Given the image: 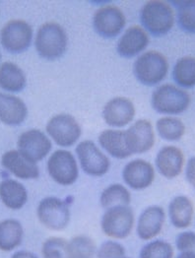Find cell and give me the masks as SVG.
<instances>
[{"label": "cell", "mask_w": 195, "mask_h": 258, "mask_svg": "<svg viewBox=\"0 0 195 258\" xmlns=\"http://www.w3.org/2000/svg\"><path fill=\"white\" fill-rule=\"evenodd\" d=\"M101 146L116 159H126L132 155L126 141V133L123 130L108 129L99 135Z\"/></svg>", "instance_id": "cell-22"}, {"label": "cell", "mask_w": 195, "mask_h": 258, "mask_svg": "<svg viewBox=\"0 0 195 258\" xmlns=\"http://www.w3.org/2000/svg\"><path fill=\"white\" fill-rule=\"evenodd\" d=\"M190 102V95L173 84L158 87L152 95V107L163 114L182 113L189 107Z\"/></svg>", "instance_id": "cell-4"}, {"label": "cell", "mask_w": 195, "mask_h": 258, "mask_svg": "<svg viewBox=\"0 0 195 258\" xmlns=\"http://www.w3.org/2000/svg\"><path fill=\"white\" fill-rule=\"evenodd\" d=\"M49 176L60 185H71L78 178V166L75 157L67 150L53 152L47 161Z\"/></svg>", "instance_id": "cell-7"}, {"label": "cell", "mask_w": 195, "mask_h": 258, "mask_svg": "<svg viewBox=\"0 0 195 258\" xmlns=\"http://www.w3.org/2000/svg\"><path fill=\"white\" fill-rule=\"evenodd\" d=\"M149 43L147 32L140 26L129 27L117 43V51L123 57H133L142 52Z\"/></svg>", "instance_id": "cell-20"}, {"label": "cell", "mask_w": 195, "mask_h": 258, "mask_svg": "<svg viewBox=\"0 0 195 258\" xmlns=\"http://www.w3.org/2000/svg\"><path fill=\"white\" fill-rule=\"evenodd\" d=\"M23 237L24 230L19 221L6 219L0 222V250H14L21 244Z\"/></svg>", "instance_id": "cell-25"}, {"label": "cell", "mask_w": 195, "mask_h": 258, "mask_svg": "<svg viewBox=\"0 0 195 258\" xmlns=\"http://www.w3.org/2000/svg\"><path fill=\"white\" fill-rule=\"evenodd\" d=\"M11 258H40L38 255H36L35 253L31 252V251H27V250H19L16 251L15 253H13Z\"/></svg>", "instance_id": "cell-36"}, {"label": "cell", "mask_w": 195, "mask_h": 258, "mask_svg": "<svg viewBox=\"0 0 195 258\" xmlns=\"http://www.w3.org/2000/svg\"><path fill=\"white\" fill-rule=\"evenodd\" d=\"M76 154L82 170L92 176L105 175L109 170L110 162L108 157L90 140L82 141L76 147Z\"/></svg>", "instance_id": "cell-10"}, {"label": "cell", "mask_w": 195, "mask_h": 258, "mask_svg": "<svg viewBox=\"0 0 195 258\" xmlns=\"http://www.w3.org/2000/svg\"><path fill=\"white\" fill-rule=\"evenodd\" d=\"M134 225V214L128 206L108 209L102 218L101 227L106 236L122 239L128 237Z\"/></svg>", "instance_id": "cell-9"}, {"label": "cell", "mask_w": 195, "mask_h": 258, "mask_svg": "<svg viewBox=\"0 0 195 258\" xmlns=\"http://www.w3.org/2000/svg\"><path fill=\"white\" fill-rule=\"evenodd\" d=\"M27 85V77L21 68L6 61L0 65V88L6 92L18 93Z\"/></svg>", "instance_id": "cell-24"}, {"label": "cell", "mask_w": 195, "mask_h": 258, "mask_svg": "<svg viewBox=\"0 0 195 258\" xmlns=\"http://www.w3.org/2000/svg\"><path fill=\"white\" fill-rule=\"evenodd\" d=\"M156 166L163 176L173 179L183 170L184 154L175 146H165L157 154Z\"/></svg>", "instance_id": "cell-18"}, {"label": "cell", "mask_w": 195, "mask_h": 258, "mask_svg": "<svg viewBox=\"0 0 195 258\" xmlns=\"http://www.w3.org/2000/svg\"><path fill=\"white\" fill-rule=\"evenodd\" d=\"M33 40V29L24 20L7 22L0 31V43L10 53H22L29 48Z\"/></svg>", "instance_id": "cell-5"}, {"label": "cell", "mask_w": 195, "mask_h": 258, "mask_svg": "<svg viewBox=\"0 0 195 258\" xmlns=\"http://www.w3.org/2000/svg\"><path fill=\"white\" fill-rule=\"evenodd\" d=\"M18 151L33 163L43 160L51 150L49 138L39 129H30L23 132L17 142Z\"/></svg>", "instance_id": "cell-12"}, {"label": "cell", "mask_w": 195, "mask_h": 258, "mask_svg": "<svg viewBox=\"0 0 195 258\" xmlns=\"http://www.w3.org/2000/svg\"><path fill=\"white\" fill-rule=\"evenodd\" d=\"M166 219L164 209L161 206H150L139 217L137 223V236L143 240H150L157 237L163 229Z\"/></svg>", "instance_id": "cell-19"}, {"label": "cell", "mask_w": 195, "mask_h": 258, "mask_svg": "<svg viewBox=\"0 0 195 258\" xmlns=\"http://www.w3.org/2000/svg\"><path fill=\"white\" fill-rule=\"evenodd\" d=\"M139 258H173L172 244L163 239H156L145 244Z\"/></svg>", "instance_id": "cell-31"}, {"label": "cell", "mask_w": 195, "mask_h": 258, "mask_svg": "<svg viewBox=\"0 0 195 258\" xmlns=\"http://www.w3.org/2000/svg\"><path fill=\"white\" fill-rule=\"evenodd\" d=\"M37 215L41 224L52 231H62L70 221V211L64 201L57 197H45L39 203Z\"/></svg>", "instance_id": "cell-8"}, {"label": "cell", "mask_w": 195, "mask_h": 258, "mask_svg": "<svg viewBox=\"0 0 195 258\" xmlns=\"http://www.w3.org/2000/svg\"><path fill=\"white\" fill-rule=\"evenodd\" d=\"M43 258H66L68 254V241L61 237H49L43 243Z\"/></svg>", "instance_id": "cell-32"}, {"label": "cell", "mask_w": 195, "mask_h": 258, "mask_svg": "<svg viewBox=\"0 0 195 258\" xmlns=\"http://www.w3.org/2000/svg\"><path fill=\"white\" fill-rule=\"evenodd\" d=\"M185 177L188 183L195 189V157L190 158L186 165Z\"/></svg>", "instance_id": "cell-35"}, {"label": "cell", "mask_w": 195, "mask_h": 258, "mask_svg": "<svg viewBox=\"0 0 195 258\" xmlns=\"http://www.w3.org/2000/svg\"><path fill=\"white\" fill-rule=\"evenodd\" d=\"M129 150L133 154H142L151 150L155 144V133L151 122L139 119L125 131Z\"/></svg>", "instance_id": "cell-15"}, {"label": "cell", "mask_w": 195, "mask_h": 258, "mask_svg": "<svg viewBox=\"0 0 195 258\" xmlns=\"http://www.w3.org/2000/svg\"><path fill=\"white\" fill-rule=\"evenodd\" d=\"M175 258H195V254L189 252H179V254Z\"/></svg>", "instance_id": "cell-37"}, {"label": "cell", "mask_w": 195, "mask_h": 258, "mask_svg": "<svg viewBox=\"0 0 195 258\" xmlns=\"http://www.w3.org/2000/svg\"><path fill=\"white\" fill-rule=\"evenodd\" d=\"M177 6V22L187 33L195 34V0L174 2Z\"/></svg>", "instance_id": "cell-30"}, {"label": "cell", "mask_w": 195, "mask_h": 258, "mask_svg": "<svg viewBox=\"0 0 195 258\" xmlns=\"http://www.w3.org/2000/svg\"><path fill=\"white\" fill-rule=\"evenodd\" d=\"M46 132L58 146L70 147L79 140L82 129L74 116L60 113L52 116L48 120Z\"/></svg>", "instance_id": "cell-6"}, {"label": "cell", "mask_w": 195, "mask_h": 258, "mask_svg": "<svg viewBox=\"0 0 195 258\" xmlns=\"http://www.w3.org/2000/svg\"><path fill=\"white\" fill-rule=\"evenodd\" d=\"M123 258H128V257H126V256H125V257H123Z\"/></svg>", "instance_id": "cell-39"}, {"label": "cell", "mask_w": 195, "mask_h": 258, "mask_svg": "<svg viewBox=\"0 0 195 258\" xmlns=\"http://www.w3.org/2000/svg\"><path fill=\"white\" fill-rule=\"evenodd\" d=\"M175 246L179 252L195 254L194 232H182L175 238Z\"/></svg>", "instance_id": "cell-34"}, {"label": "cell", "mask_w": 195, "mask_h": 258, "mask_svg": "<svg viewBox=\"0 0 195 258\" xmlns=\"http://www.w3.org/2000/svg\"><path fill=\"white\" fill-rule=\"evenodd\" d=\"M157 130L163 139L167 141H177L184 135L185 126L179 118L165 116L157 121Z\"/></svg>", "instance_id": "cell-28"}, {"label": "cell", "mask_w": 195, "mask_h": 258, "mask_svg": "<svg viewBox=\"0 0 195 258\" xmlns=\"http://www.w3.org/2000/svg\"><path fill=\"white\" fill-rule=\"evenodd\" d=\"M126 23L123 12L114 5H105L99 8L93 17L95 31L104 38L118 36Z\"/></svg>", "instance_id": "cell-11"}, {"label": "cell", "mask_w": 195, "mask_h": 258, "mask_svg": "<svg viewBox=\"0 0 195 258\" xmlns=\"http://www.w3.org/2000/svg\"><path fill=\"white\" fill-rule=\"evenodd\" d=\"M136 78L144 85L153 86L165 79L169 71L167 57L157 50L142 53L133 65Z\"/></svg>", "instance_id": "cell-3"}, {"label": "cell", "mask_w": 195, "mask_h": 258, "mask_svg": "<svg viewBox=\"0 0 195 258\" xmlns=\"http://www.w3.org/2000/svg\"><path fill=\"white\" fill-rule=\"evenodd\" d=\"M1 165L5 170L20 179H36L40 176L38 165L28 160L18 150L4 153L1 157Z\"/></svg>", "instance_id": "cell-16"}, {"label": "cell", "mask_w": 195, "mask_h": 258, "mask_svg": "<svg viewBox=\"0 0 195 258\" xmlns=\"http://www.w3.org/2000/svg\"><path fill=\"white\" fill-rule=\"evenodd\" d=\"M131 201L129 190L119 183L110 184L101 194L100 202L105 209L116 206H128Z\"/></svg>", "instance_id": "cell-27"}, {"label": "cell", "mask_w": 195, "mask_h": 258, "mask_svg": "<svg viewBox=\"0 0 195 258\" xmlns=\"http://www.w3.org/2000/svg\"><path fill=\"white\" fill-rule=\"evenodd\" d=\"M124 182L134 190H142L149 187L155 178V170L151 163L136 159L126 164L122 172Z\"/></svg>", "instance_id": "cell-13"}, {"label": "cell", "mask_w": 195, "mask_h": 258, "mask_svg": "<svg viewBox=\"0 0 195 258\" xmlns=\"http://www.w3.org/2000/svg\"><path fill=\"white\" fill-rule=\"evenodd\" d=\"M140 17L145 29L156 37L168 34L173 29L175 21L172 6L168 2L159 0L145 3Z\"/></svg>", "instance_id": "cell-2"}, {"label": "cell", "mask_w": 195, "mask_h": 258, "mask_svg": "<svg viewBox=\"0 0 195 258\" xmlns=\"http://www.w3.org/2000/svg\"><path fill=\"white\" fill-rule=\"evenodd\" d=\"M0 59H1V52H0Z\"/></svg>", "instance_id": "cell-38"}, {"label": "cell", "mask_w": 195, "mask_h": 258, "mask_svg": "<svg viewBox=\"0 0 195 258\" xmlns=\"http://www.w3.org/2000/svg\"><path fill=\"white\" fill-rule=\"evenodd\" d=\"M28 116L24 101L10 94L0 92V121L9 126H18Z\"/></svg>", "instance_id": "cell-17"}, {"label": "cell", "mask_w": 195, "mask_h": 258, "mask_svg": "<svg viewBox=\"0 0 195 258\" xmlns=\"http://www.w3.org/2000/svg\"><path fill=\"white\" fill-rule=\"evenodd\" d=\"M125 257V249L119 242L108 240L105 241L97 251V258Z\"/></svg>", "instance_id": "cell-33"}, {"label": "cell", "mask_w": 195, "mask_h": 258, "mask_svg": "<svg viewBox=\"0 0 195 258\" xmlns=\"http://www.w3.org/2000/svg\"><path fill=\"white\" fill-rule=\"evenodd\" d=\"M67 34L55 22L43 24L37 33L35 45L38 53L44 59L54 60L61 57L67 49Z\"/></svg>", "instance_id": "cell-1"}, {"label": "cell", "mask_w": 195, "mask_h": 258, "mask_svg": "<svg viewBox=\"0 0 195 258\" xmlns=\"http://www.w3.org/2000/svg\"><path fill=\"white\" fill-rule=\"evenodd\" d=\"M174 82L182 88L195 86V57L183 56L174 64L173 70Z\"/></svg>", "instance_id": "cell-26"}, {"label": "cell", "mask_w": 195, "mask_h": 258, "mask_svg": "<svg viewBox=\"0 0 195 258\" xmlns=\"http://www.w3.org/2000/svg\"><path fill=\"white\" fill-rule=\"evenodd\" d=\"M135 112V107L131 100L125 97H116L106 104L103 109V117L108 125L122 127L132 121Z\"/></svg>", "instance_id": "cell-14"}, {"label": "cell", "mask_w": 195, "mask_h": 258, "mask_svg": "<svg viewBox=\"0 0 195 258\" xmlns=\"http://www.w3.org/2000/svg\"><path fill=\"white\" fill-rule=\"evenodd\" d=\"M194 206L192 201L184 195H177L169 204V217L173 227L186 229L192 224Z\"/></svg>", "instance_id": "cell-21"}, {"label": "cell", "mask_w": 195, "mask_h": 258, "mask_svg": "<svg viewBox=\"0 0 195 258\" xmlns=\"http://www.w3.org/2000/svg\"><path fill=\"white\" fill-rule=\"evenodd\" d=\"M0 198L7 208L19 210L28 201V191L21 182L7 178L0 182Z\"/></svg>", "instance_id": "cell-23"}, {"label": "cell", "mask_w": 195, "mask_h": 258, "mask_svg": "<svg viewBox=\"0 0 195 258\" xmlns=\"http://www.w3.org/2000/svg\"><path fill=\"white\" fill-rule=\"evenodd\" d=\"M95 250V243L90 237L78 236L68 241V254L66 258H93Z\"/></svg>", "instance_id": "cell-29"}]
</instances>
